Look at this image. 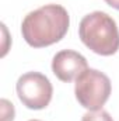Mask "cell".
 <instances>
[{
    "label": "cell",
    "instance_id": "cell-1",
    "mask_svg": "<svg viewBox=\"0 0 119 121\" xmlns=\"http://www.w3.org/2000/svg\"><path fill=\"white\" fill-rule=\"evenodd\" d=\"M70 26L67 10L60 4H45L28 13L21 23V34L34 48H44L59 42Z\"/></svg>",
    "mask_w": 119,
    "mask_h": 121
},
{
    "label": "cell",
    "instance_id": "cell-2",
    "mask_svg": "<svg viewBox=\"0 0 119 121\" xmlns=\"http://www.w3.org/2000/svg\"><path fill=\"white\" fill-rule=\"evenodd\" d=\"M81 42L92 52L109 56L119 49V30L116 21L104 11H92L84 16L79 26Z\"/></svg>",
    "mask_w": 119,
    "mask_h": 121
},
{
    "label": "cell",
    "instance_id": "cell-3",
    "mask_svg": "<svg viewBox=\"0 0 119 121\" xmlns=\"http://www.w3.org/2000/svg\"><path fill=\"white\" fill-rule=\"evenodd\" d=\"M111 90L112 86L109 78L97 69L88 68L77 76L74 85V94L77 101L90 111L101 110L102 106L108 101Z\"/></svg>",
    "mask_w": 119,
    "mask_h": 121
},
{
    "label": "cell",
    "instance_id": "cell-4",
    "mask_svg": "<svg viewBox=\"0 0 119 121\" xmlns=\"http://www.w3.org/2000/svg\"><path fill=\"white\" fill-rule=\"evenodd\" d=\"M20 101L31 110L45 108L53 94L51 80L39 72H27L21 75L16 85Z\"/></svg>",
    "mask_w": 119,
    "mask_h": 121
},
{
    "label": "cell",
    "instance_id": "cell-5",
    "mask_svg": "<svg viewBox=\"0 0 119 121\" xmlns=\"http://www.w3.org/2000/svg\"><path fill=\"white\" fill-rule=\"evenodd\" d=\"M87 68V59L81 54L71 49L59 51L52 59V72L59 80L66 83L77 79V76L81 75Z\"/></svg>",
    "mask_w": 119,
    "mask_h": 121
},
{
    "label": "cell",
    "instance_id": "cell-6",
    "mask_svg": "<svg viewBox=\"0 0 119 121\" xmlns=\"http://www.w3.org/2000/svg\"><path fill=\"white\" fill-rule=\"evenodd\" d=\"M81 121H114L112 117L109 116L108 111L105 110H97V111H88L83 116Z\"/></svg>",
    "mask_w": 119,
    "mask_h": 121
},
{
    "label": "cell",
    "instance_id": "cell-7",
    "mask_svg": "<svg viewBox=\"0 0 119 121\" xmlns=\"http://www.w3.org/2000/svg\"><path fill=\"white\" fill-rule=\"evenodd\" d=\"M0 104H1V121H13L16 114L14 106L6 99H1Z\"/></svg>",
    "mask_w": 119,
    "mask_h": 121
},
{
    "label": "cell",
    "instance_id": "cell-8",
    "mask_svg": "<svg viewBox=\"0 0 119 121\" xmlns=\"http://www.w3.org/2000/svg\"><path fill=\"white\" fill-rule=\"evenodd\" d=\"M105 3H107L108 6H111V7L119 10V0H105Z\"/></svg>",
    "mask_w": 119,
    "mask_h": 121
},
{
    "label": "cell",
    "instance_id": "cell-9",
    "mask_svg": "<svg viewBox=\"0 0 119 121\" xmlns=\"http://www.w3.org/2000/svg\"><path fill=\"white\" fill-rule=\"evenodd\" d=\"M30 121H39V120H30Z\"/></svg>",
    "mask_w": 119,
    "mask_h": 121
}]
</instances>
